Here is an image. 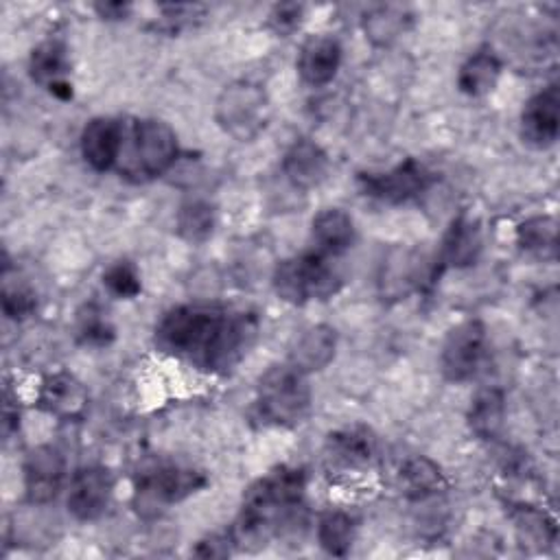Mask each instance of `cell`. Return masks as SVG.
I'll use <instances>...</instances> for the list:
<instances>
[{
    "label": "cell",
    "instance_id": "obj_18",
    "mask_svg": "<svg viewBox=\"0 0 560 560\" xmlns=\"http://www.w3.org/2000/svg\"><path fill=\"white\" fill-rule=\"evenodd\" d=\"M337 352V332L328 324H315L302 330L289 348L287 363L302 374L324 370Z\"/></svg>",
    "mask_w": 560,
    "mask_h": 560
},
{
    "label": "cell",
    "instance_id": "obj_24",
    "mask_svg": "<svg viewBox=\"0 0 560 560\" xmlns=\"http://www.w3.org/2000/svg\"><path fill=\"white\" fill-rule=\"evenodd\" d=\"M501 59L492 50L472 52L457 72V88L462 94L477 98L494 90L501 77Z\"/></svg>",
    "mask_w": 560,
    "mask_h": 560
},
{
    "label": "cell",
    "instance_id": "obj_5",
    "mask_svg": "<svg viewBox=\"0 0 560 560\" xmlns=\"http://www.w3.org/2000/svg\"><path fill=\"white\" fill-rule=\"evenodd\" d=\"M258 416L273 427H295L311 411V387L306 374L289 363L269 368L256 389Z\"/></svg>",
    "mask_w": 560,
    "mask_h": 560
},
{
    "label": "cell",
    "instance_id": "obj_23",
    "mask_svg": "<svg viewBox=\"0 0 560 560\" xmlns=\"http://www.w3.org/2000/svg\"><path fill=\"white\" fill-rule=\"evenodd\" d=\"M468 427L479 440L499 438L505 422V394L499 387L481 389L468 407Z\"/></svg>",
    "mask_w": 560,
    "mask_h": 560
},
{
    "label": "cell",
    "instance_id": "obj_14",
    "mask_svg": "<svg viewBox=\"0 0 560 560\" xmlns=\"http://www.w3.org/2000/svg\"><path fill=\"white\" fill-rule=\"evenodd\" d=\"M122 136H125V125L112 116H96L88 120L79 138L81 155L85 164L98 173L109 171L114 164H118Z\"/></svg>",
    "mask_w": 560,
    "mask_h": 560
},
{
    "label": "cell",
    "instance_id": "obj_29",
    "mask_svg": "<svg viewBox=\"0 0 560 560\" xmlns=\"http://www.w3.org/2000/svg\"><path fill=\"white\" fill-rule=\"evenodd\" d=\"M407 22H409V18L402 9L376 7L370 13H365L363 31L374 44L385 46V44L394 42L398 35H402V31L407 28Z\"/></svg>",
    "mask_w": 560,
    "mask_h": 560
},
{
    "label": "cell",
    "instance_id": "obj_9",
    "mask_svg": "<svg viewBox=\"0 0 560 560\" xmlns=\"http://www.w3.org/2000/svg\"><path fill=\"white\" fill-rule=\"evenodd\" d=\"M486 354V326L479 319L457 324L444 339L440 370L446 381L464 383L475 376Z\"/></svg>",
    "mask_w": 560,
    "mask_h": 560
},
{
    "label": "cell",
    "instance_id": "obj_13",
    "mask_svg": "<svg viewBox=\"0 0 560 560\" xmlns=\"http://www.w3.org/2000/svg\"><path fill=\"white\" fill-rule=\"evenodd\" d=\"M37 405L52 418L63 422L81 420L90 405V394L85 385L70 372L48 374L37 389Z\"/></svg>",
    "mask_w": 560,
    "mask_h": 560
},
{
    "label": "cell",
    "instance_id": "obj_28",
    "mask_svg": "<svg viewBox=\"0 0 560 560\" xmlns=\"http://www.w3.org/2000/svg\"><path fill=\"white\" fill-rule=\"evenodd\" d=\"M317 540L322 549L330 556H348L354 540V521L341 510H330L322 514L317 523Z\"/></svg>",
    "mask_w": 560,
    "mask_h": 560
},
{
    "label": "cell",
    "instance_id": "obj_8",
    "mask_svg": "<svg viewBox=\"0 0 560 560\" xmlns=\"http://www.w3.org/2000/svg\"><path fill=\"white\" fill-rule=\"evenodd\" d=\"M429 184L431 171L413 158H407L387 171H370L359 175L363 195L383 203H405L427 190Z\"/></svg>",
    "mask_w": 560,
    "mask_h": 560
},
{
    "label": "cell",
    "instance_id": "obj_31",
    "mask_svg": "<svg viewBox=\"0 0 560 560\" xmlns=\"http://www.w3.org/2000/svg\"><path fill=\"white\" fill-rule=\"evenodd\" d=\"M103 284L107 287V291L116 298L122 300H131L140 293L142 284H140V276L136 271V267L129 260H116L112 262L105 273H103Z\"/></svg>",
    "mask_w": 560,
    "mask_h": 560
},
{
    "label": "cell",
    "instance_id": "obj_1",
    "mask_svg": "<svg viewBox=\"0 0 560 560\" xmlns=\"http://www.w3.org/2000/svg\"><path fill=\"white\" fill-rule=\"evenodd\" d=\"M256 332L258 319L254 313L182 304L164 313L155 326V341L162 350L206 372H225L245 357Z\"/></svg>",
    "mask_w": 560,
    "mask_h": 560
},
{
    "label": "cell",
    "instance_id": "obj_21",
    "mask_svg": "<svg viewBox=\"0 0 560 560\" xmlns=\"http://www.w3.org/2000/svg\"><path fill=\"white\" fill-rule=\"evenodd\" d=\"M311 236L315 243V252L324 256H337L352 247L354 223L350 214L343 212L341 208H324L313 219Z\"/></svg>",
    "mask_w": 560,
    "mask_h": 560
},
{
    "label": "cell",
    "instance_id": "obj_34",
    "mask_svg": "<svg viewBox=\"0 0 560 560\" xmlns=\"http://www.w3.org/2000/svg\"><path fill=\"white\" fill-rule=\"evenodd\" d=\"M234 547L232 536H210L206 540H199V545L192 549L195 556L201 558H223Z\"/></svg>",
    "mask_w": 560,
    "mask_h": 560
},
{
    "label": "cell",
    "instance_id": "obj_33",
    "mask_svg": "<svg viewBox=\"0 0 560 560\" xmlns=\"http://www.w3.org/2000/svg\"><path fill=\"white\" fill-rule=\"evenodd\" d=\"M302 20H304V4H300V2H280L269 11L267 24L276 35L287 37V35H291L300 28Z\"/></svg>",
    "mask_w": 560,
    "mask_h": 560
},
{
    "label": "cell",
    "instance_id": "obj_30",
    "mask_svg": "<svg viewBox=\"0 0 560 560\" xmlns=\"http://www.w3.org/2000/svg\"><path fill=\"white\" fill-rule=\"evenodd\" d=\"M77 335H79V341L85 346H107L114 339V326L103 315V311H98L94 304H90L79 315Z\"/></svg>",
    "mask_w": 560,
    "mask_h": 560
},
{
    "label": "cell",
    "instance_id": "obj_22",
    "mask_svg": "<svg viewBox=\"0 0 560 560\" xmlns=\"http://www.w3.org/2000/svg\"><path fill=\"white\" fill-rule=\"evenodd\" d=\"M398 486L407 499L424 501L442 492L446 488V479L442 468L433 459L424 455H416L400 466Z\"/></svg>",
    "mask_w": 560,
    "mask_h": 560
},
{
    "label": "cell",
    "instance_id": "obj_4",
    "mask_svg": "<svg viewBox=\"0 0 560 560\" xmlns=\"http://www.w3.org/2000/svg\"><path fill=\"white\" fill-rule=\"evenodd\" d=\"M273 291L289 304L328 300L341 289V276L319 252H304L280 260L271 276Z\"/></svg>",
    "mask_w": 560,
    "mask_h": 560
},
{
    "label": "cell",
    "instance_id": "obj_35",
    "mask_svg": "<svg viewBox=\"0 0 560 560\" xmlns=\"http://www.w3.org/2000/svg\"><path fill=\"white\" fill-rule=\"evenodd\" d=\"M94 11L103 20H125L131 13L129 2H96Z\"/></svg>",
    "mask_w": 560,
    "mask_h": 560
},
{
    "label": "cell",
    "instance_id": "obj_16",
    "mask_svg": "<svg viewBox=\"0 0 560 560\" xmlns=\"http://www.w3.org/2000/svg\"><path fill=\"white\" fill-rule=\"evenodd\" d=\"M295 66L308 88L328 85L341 66V46L330 35H313L302 44Z\"/></svg>",
    "mask_w": 560,
    "mask_h": 560
},
{
    "label": "cell",
    "instance_id": "obj_3",
    "mask_svg": "<svg viewBox=\"0 0 560 560\" xmlns=\"http://www.w3.org/2000/svg\"><path fill=\"white\" fill-rule=\"evenodd\" d=\"M177 136L158 118L131 120L125 127L118 168L131 182H149L164 175L177 160Z\"/></svg>",
    "mask_w": 560,
    "mask_h": 560
},
{
    "label": "cell",
    "instance_id": "obj_7",
    "mask_svg": "<svg viewBox=\"0 0 560 560\" xmlns=\"http://www.w3.org/2000/svg\"><path fill=\"white\" fill-rule=\"evenodd\" d=\"M206 483L208 477L197 468L160 464L140 475L136 483V508L142 514H158L160 510L199 492Z\"/></svg>",
    "mask_w": 560,
    "mask_h": 560
},
{
    "label": "cell",
    "instance_id": "obj_26",
    "mask_svg": "<svg viewBox=\"0 0 560 560\" xmlns=\"http://www.w3.org/2000/svg\"><path fill=\"white\" fill-rule=\"evenodd\" d=\"M214 223H217L214 208L203 199L184 201L175 214L177 234L192 245L208 241L214 232Z\"/></svg>",
    "mask_w": 560,
    "mask_h": 560
},
{
    "label": "cell",
    "instance_id": "obj_15",
    "mask_svg": "<svg viewBox=\"0 0 560 560\" xmlns=\"http://www.w3.org/2000/svg\"><path fill=\"white\" fill-rule=\"evenodd\" d=\"M330 160L328 153L311 138H295L282 155V175L295 188L308 190L324 182Z\"/></svg>",
    "mask_w": 560,
    "mask_h": 560
},
{
    "label": "cell",
    "instance_id": "obj_11",
    "mask_svg": "<svg viewBox=\"0 0 560 560\" xmlns=\"http://www.w3.org/2000/svg\"><path fill=\"white\" fill-rule=\"evenodd\" d=\"M560 133V92L558 83H549L527 98L521 112V138L525 144L547 149Z\"/></svg>",
    "mask_w": 560,
    "mask_h": 560
},
{
    "label": "cell",
    "instance_id": "obj_2",
    "mask_svg": "<svg viewBox=\"0 0 560 560\" xmlns=\"http://www.w3.org/2000/svg\"><path fill=\"white\" fill-rule=\"evenodd\" d=\"M306 475L295 466H278L247 486L241 512L232 529V542L238 549L254 551L284 525L302 505Z\"/></svg>",
    "mask_w": 560,
    "mask_h": 560
},
{
    "label": "cell",
    "instance_id": "obj_27",
    "mask_svg": "<svg viewBox=\"0 0 560 560\" xmlns=\"http://www.w3.org/2000/svg\"><path fill=\"white\" fill-rule=\"evenodd\" d=\"M556 219L553 217H529L516 228V243L523 252H529L540 258L556 256Z\"/></svg>",
    "mask_w": 560,
    "mask_h": 560
},
{
    "label": "cell",
    "instance_id": "obj_25",
    "mask_svg": "<svg viewBox=\"0 0 560 560\" xmlns=\"http://www.w3.org/2000/svg\"><path fill=\"white\" fill-rule=\"evenodd\" d=\"M70 70V63H68V52H66V46L61 42H55V39H48V42H42L39 46H35L31 50V57H28V74L35 83L44 85L46 90L59 81H68L66 74Z\"/></svg>",
    "mask_w": 560,
    "mask_h": 560
},
{
    "label": "cell",
    "instance_id": "obj_6",
    "mask_svg": "<svg viewBox=\"0 0 560 560\" xmlns=\"http://www.w3.org/2000/svg\"><path fill=\"white\" fill-rule=\"evenodd\" d=\"M269 114L267 92L247 79L228 83L214 103L217 125L238 142L254 140L267 127Z\"/></svg>",
    "mask_w": 560,
    "mask_h": 560
},
{
    "label": "cell",
    "instance_id": "obj_19",
    "mask_svg": "<svg viewBox=\"0 0 560 560\" xmlns=\"http://www.w3.org/2000/svg\"><path fill=\"white\" fill-rule=\"evenodd\" d=\"M481 247H483V238H481L479 221L462 212L451 221L442 238L438 260L442 267H455V269L470 267L477 262Z\"/></svg>",
    "mask_w": 560,
    "mask_h": 560
},
{
    "label": "cell",
    "instance_id": "obj_10",
    "mask_svg": "<svg viewBox=\"0 0 560 560\" xmlns=\"http://www.w3.org/2000/svg\"><path fill=\"white\" fill-rule=\"evenodd\" d=\"M22 472H24V492L28 503L46 505L59 494L63 486L66 459L57 446L42 444L26 453Z\"/></svg>",
    "mask_w": 560,
    "mask_h": 560
},
{
    "label": "cell",
    "instance_id": "obj_17",
    "mask_svg": "<svg viewBox=\"0 0 560 560\" xmlns=\"http://www.w3.org/2000/svg\"><path fill=\"white\" fill-rule=\"evenodd\" d=\"M376 438L365 427H343L326 440V462L337 470H359L372 462Z\"/></svg>",
    "mask_w": 560,
    "mask_h": 560
},
{
    "label": "cell",
    "instance_id": "obj_20",
    "mask_svg": "<svg viewBox=\"0 0 560 560\" xmlns=\"http://www.w3.org/2000/svg\"><path fill=\"white\" fill-rule=\"evenodd\" d=\"M422 282V258H416V252L405 247H394L383 265L378 276L381 295L387 300H405Z\"/></svg>",
    "mask_w": 560,
    "mask_h": 560
},
{
    "label": "cell",
    "instance_id": "obj_12",
    "mask_svg": "<svg viewBox=\"0 0 560 560\" xmlns=\"http://www.w3.org/2000/svg\"><path fill=\"white\" fill-rule=\"evenodd\" d=\"M114 492V477L105 466H83L72 475L68 490V510L79 521L98 518Z\"/></svg>",
    "mask_w": 560,
    "mask_h": 560
},
{
    "label": "cell",
    "instance_id": "obj_32",
    "mask_svg": "<svg viewBox=\"0 0 560 560\" xmlns=\"http://www.w3.org/2000/svg\"><path fill=\"white\" fill-rule=\"evenodd\" d=\"M37 308V298L33 293L31 287L20 284V282H9V278H4V287H2V311L9 319H24L28 315H33Z\"/></svg>",
    "mask_w": 560,
    "mask_h": 560
}]
</instances>
